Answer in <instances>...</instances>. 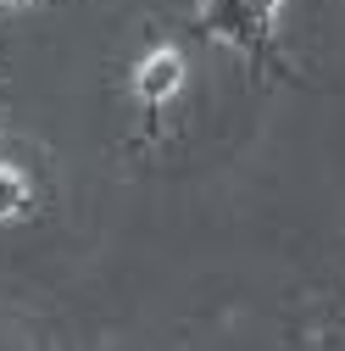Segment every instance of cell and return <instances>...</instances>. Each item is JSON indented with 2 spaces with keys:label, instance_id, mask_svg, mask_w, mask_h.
I'll list each match as a JSON object with an SVG mask.
<instances>
[{
  "label": "cell",
  "instance_id": "277c9868",
  "mask_svg": "<svg viewBox=\"0 0 345 351\" xmlns=\"http://www.w3.org/2000/svg\"><path fill=\"white\" fill-rule=\"evenodd\" d=\"M240 6H245V12L256 17V23H262V28H268V17L279 12V0H240Z\"/></svg>",
  "mask_w": 345,
  "mask_h": 351
},
{
  "label": "cell",
  "instance_id": "3957f363",
  "mask_svg": "<svg viewBox=\"0 0 345 351\" xmlns=\"http://www.w3.org/2000/svg\"><path fill=\"white\" fill-rule=\"evenodd\" d=\"M28 206V179L17 167H0V217H17Z\"/></svg>",
  "mask_w": 345,
  "mask_h": 351
},
{
  "label": "cell",
  "instance_id": "5b68a950",
  "mask_svg": "<svg viewBox=\"0 0 345 351\" xmlns=\"http://www.w3.org/2000/svg\"><path fill=\"white\" fill-rule=\"evenodd\" d=\"M6 6H28V0H6Z\"/></svg>",
  "mask_w": 345,
  "mask_h": 351
},
{
  "label": "cell",
  "instance_id": "6da1fadb",
  "mask_svg": "<svg viewBox=\"0 0 345 351\" xmlns=\"http://www.w3.org/2000/svg\"><path fill=\"white\" fill-rule=\"evenodd\" d=\"M201 34H229L234 45H245L251 56H262L273 39H268V28L256 23L240 0H206V17H201Z\"/></svg>",
  "mask_w": 345,
  "mask_h": 351
},
{
  "label": "cell",
  "instance_id": "7a4b0ae2",
  "mask_svg": "<svg viewBox=\"0 0 345 351\" xmlns=\"http://www.w3.org/2000/svg\"><path fill=\"white\" fill-rule=\"evenodd\" d=\"M179 84H184V56H179V51H151V56L140 62V73H134V95H140L145 106H162Z\"/></svg>",
  "mask_w": 345,
  "mask_h": 351
}]
</instances>
